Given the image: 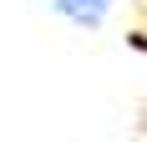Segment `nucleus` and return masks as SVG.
<instances>
[{
    "mask_svg": "<svg viewBox=\"0 0 147 142\" xmlns=\"http://www.w3.org/2000/svg\"><path fill=\"white\" fill-rule=\"evenodd\" d=\"M51 5H56V15H66L81 30H96L107 20V10H112V0H51Z\"/></svg>",
    "mask_w": 147,
    "mask_h": 142,
    "instance_id": "1",
    "label": "nucleus"
}]
</instances>
